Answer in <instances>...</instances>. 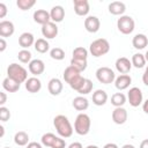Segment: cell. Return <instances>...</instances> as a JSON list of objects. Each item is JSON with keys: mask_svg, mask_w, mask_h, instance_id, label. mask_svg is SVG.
<instances>
[{"mask_svg": "<svg viewBox=\"0 0 148 148\" xmlns=\"http://www.w3.org/2000/svg\"><path fill=\"white\" fill-rule=\"evenodd\" d=\"M62 76H64V80L69 84V87L76 91L82 87V84L84 83V80H86V77H83L81 75V73L77 72L71 65L64 71Z\"/></svg>", "mask_w": 148, "mask_h": 148, "instance_id": "obj_1", "label": "cell"}, {"mask_svg": "<svg viewBox=\"0 0 148 148\" xmlns=\"http://www.w3.org/2000/svg\"><path fill=\"white\" fill-rule=\"evenodd\" d=\"M53 126L57 130V133L61 138H69L73 134V126L69 123L68 118L64 114H58L53 119Z\"/></svg>", "mask_w": 148, "mask_h": 148, "instance_id": "obj_2", "label": "cell"}, {"mask_svg": "<svg viewBox=\"0 0 148 148\" xmlns=\"http://www.w3.org/2000/svg\"><path fill=\"white\" fill-rule=\"evenodd\" d=\"M7 76L10 77V79H13V80H15L20 84L23 83V82H25L29 79L28 77L27 69L23 66L16 64V62H13V64H10L8 66V68H7Z\"/></svg>", "mask_w": 148, "mask_h": 148, "instance_id": "obj_3", "label": "cell"}, {"mask_svg": "<svg viewBox=\"0 0 148 148\" xmlns=\"http://www.w3.org/2000/svg\"><path fill=\"white\" fill-rule=\"evenodd\" d=\"M90 126H91V120L87 113L81 112L76 116L74 121V131L79 135H87L90 131Z\"/></svg>", "mask_w": 148, "mask_h": 148, "instance_id": "obj_4", "label": "cell"}, {"mask_svg": "<svg viewBox=\"0 0 148 148\" xmlns=\"http://www.w3.org/2000/svg\"><path fill=\"white\" fill-rule=\"evenodd\" d=\"M110 51V43L105 38H97L89 45V52L92 57H102Z\"/></svg>", "mask_w": 148, "mask_h": 148, "instance_id": "obj_5", "label": "cell"}, {"mask_svg": "<svg viewBox=\"0 0 148 148\" xmlns=\"http://www.w3.org/2000/svg\"><path fill=\"white\" fill-rule=\"evenodd\" d=\"M42 145L50 148H65L66 141L61 136H56L53 133H45L42 135Z\"/></svg>", "mask_w": 148, "mask_h": 148, "instance_id": "obj_6", "label": "cell"}, {"mask_svg": "<svg viewBox=\"0 0 148 148\" xmlns=\"http://www.w3.org/2000/svg\"><path fill=\"white\" fill-rule=\"evenodd\" d=\"M134 27H135V22L130 15H123L117 21V28L124 35L132 34L134 30Z\"/></svg>", "mask_w": 148, "mask_h": 148, "instance_id": "obj_7", "label": "cell"}, {"mask_svg": "<svg viewBox=\"0 0 148 148\" xmlns=\"http://www.w3.org/2000/svg\"><path fill=\"white\" fill-rule=\"evenodd\" d=\"M96 79L101 83L109 84V83H112L116 80V74H114V72L110 67L103 66V67L97 68V71H96Z\"/></svg>", "mask_w": 148, "mask_h": 148, "instance_id": "obj_8", "label": "cell"}, {"mask_svg": "<svg viewBox=\"0 0 148 148\" xmlns=\"http://www.w3.org/2000/svg\"><path fill=\"white\" fill-rule=\"evenodd\" d=\"M127 99L130 105H132L133 108H136L139 105H141L143 103V95L140 88L138 87H133L128 90L127 92Z\"/></svg>", "mask_w": 148, "mask_h": 148, "instance_id": "obj_9", "label": "cell"}, {"mask_svg": "<svg viewBox=\"0 0 148 148\" xmlns=\"http://www.w3.org/2000/svg\"><path fill=\"white\" fill-rule=\"evenodd\" d=\"M84 28L88 32H91V34H95L101 28V21L97 16H94V15H89L87 16V18H84Z\"/></svg>", "mask_w": 148, "mask_h": 148, "instance_id": "obj_10", "label": "cell"}, {"mask_svg": "<svg viewBox=\"0 0 148 148\" xmlns=\"http://www.w3.org/2000/svg\"><path fill=\"white\" fill-rule=\"evenodd\" d=\"M42 35L46 39H53L58 35V27L54 22H49L44 25H42Z\"/></svg>", "mask_w": 148, "mask_h": 148, "instance_id": "obj_11", "label": "cell"}, {"mask_svg": "<svg viewBox=\"0 0 148 148\" xmlns=\"http://www.w3.org/2000/svg\"><path fill=\"white\" fill-rule=\"evenodd\" d=\"M114 66H116V69L120 74H127V73H130V71L132 68V62H131V60L128 58L120 57V58H118L116 60Z\"/></svg>", "mask_w": 148, "mask_h": 148, "instance_id": "obj_12", "label": "cell"}, {"mask_svg": "<svg viewBox=\"0 0 148 148\" xmlns=\"http://www.w3.org/2000/svg\"><path fill=\"white\" fill-rule=\"evenodd\" d=\"M127 117H128L127 110L124 109L123 106L116 108V109L112 111V120H113V123L117 124V125H123V124H125L126 120H127Z\"/></svg>", "mask_w": 148, "mask_h": 148, "instance_id": "obj_13", "label": "cell"}, {"mask_svg": "<svg viewBox=\"0 0 148 148\" xmlns=\"http://www.w3.org/2000/svg\"><path fill=\"white\" fill-rule=\"evenodd\" d=\"M73 5H74V12L76 15H79V16L88 15L90 7H89V2L87 0H74Z\"/></svg>", "mask_w": 148, "mask_h": 148, "instance_id": "obj_14", "label": "cell"}, {"mask_svg": "<svg viewBox=\"0 0 148 148\" xmlns=\"http://www.w3.org/2000/svg\"><path fill=\"white\" fill-rule=\"evenodd\" d=\"M28 68H29V72L31 74H34L35 76H38V75H40V74L44 73V71H45V64L40 59H32L30 61V64L28 65Z\"/></svg>", "mask_w": 148, "mask_h": 148, "instance_id": "obj_15", "label": "cell"}, {"mask_svg": "<svg viewBox=\"0 0 148 148\" xmlns=\"http://www.w3.org/2000/svg\"><path fill=\"white\" fill-rule=\"evenodd\" d=\"M32 17H34V21H35L36 23L42 24V25H44V24L51 22L50 13L46 12L45 9H37V10H35Z\"/></svg>", "mask_w": 148, "mask_h": 148, "instance_id": "obj_16", "label": "cell"}, {"mask_svg": "<svg viewBox=\"0 0 148 148\" xmlns=\"http://www.w3.org/2000/svg\"><path fill=\"white\" fill-rule=\"evenodd\" d=\"M62 88H64V84L61 82L60 79L58 77H53L49 81V84H47V89H49V92L52 95V96H58L61 91H62Z\"/></svg>", "mask_w": 148, "mask_h": 148, "instance_id": "obj_17", "label": "cell"}, {"mask_svg": "<svg viewBox=\"0 0 148 148\" xmlns=\"http://www.w3.org/2000/svg\"><path fill=\"white\" fill-rule=\"evenodd\" d=\"M15 31V27L14 23L12 21H1L0 22V36L2 38L5 37H10Z\"/></svg>", "mask_w": 148, "mask_h": 148, "instance_id": "obj_18", "label": "cell"}, {"mask_svg": "<svg viewBox=\"0 0 148 148\" xmlns=\"http://www.w3.org/2000/svg\"><path fill=\"white\" fill-rule=\"evenodd\" d=\"M35 37L31 32H23L21 34V36L18 37V44L23 50L29 49L30 46H32L35 44Z\"/></svg>", "mask_w": 148, "mask_h": 148, "instance_id": "obj_19", "label": "cell"}, {"mask_svg": "<svg viewBox=\"0 0 148 148\" xmlns=\"http://www.w3.org/2000/svg\"><path fill=\"white\" fill-rule=\"evenodd\" d=\"M132 83V77L128 74H120L114 80V86L118 90H125Z\"/></svg>", "mask_w": 148, "mask_h": 148, "instance_id": "obj_20", "label": "cell"}, {"mask_svg": "<svg viewBox=\"0 0 148 148\" xmlns=\"http://www.w3.org/2000/svg\"><path fill=\"white\" fill-rule=\"evenodd\" d=\"M25 89L29 91V92H38L40 89H42V82L38 77L36 76H32V77H29L25 82Z\"/></svg>", "mask_w": 148, "mask_h": 148, "instance_id": "obj_21", "label": "cell"}, {"mask_svg": "<svg viewBox=\"0 0 148 148\" xmlns=\"http://www.w3.org/2000/svg\"><path fill=\"white\" fill-rule=\"evenodd\" d=\"M50 16H51V21L54 23H59L64 20L65 17V9L62 8V6H53L52 9L50 10Z\"/></svg>", "mask_w": 148, "mask_h": 148, "instance_id": "obj_22", "label": "cell"}, {"mask_svg": "<svg viewBox=\"0 0 148 148\" xmlns=\"http://www.w3.org/2000/svg\"><path fill=\"white\" fill-rule=\"evenodd\" d=\"M108 102V94L103 89H97L92 92V103L97 106H102Z\"/></svg>", "mask_w": 148, "mask_h": 148, "instance_id": "obj_23", "label": "cell"}, {"mask_svg": "<svg viewBox=\"0 0 148 148\" xmlns=\"http://www.w3.org/2000/svg\"><path fill=\"white\" fill-rule=\"evenodd\" d=\"M108 8H109L110 14H112V15H120V16H123L125 10H126V6L121 1H112L109 5Z\"/></svg>", "mask_w": 148, "mask_h": 148, "instance_id": "obj_24", "label": "cell"}, {"mask_svg": "<svg viewBox=\"0 0 148 148\" xmlns=\"http://www.w3.org/2000/svg\"><path fill=\"white\" fill-rule=\"evenodd\" d=\"M132 44H133L134 49L142 50L148 45V38L145 34H136L132 39Z\"/></svg>", "mask_w": 148, "mask_h": 148, "instance_id": "obj_25", "label": "cell"}, {"mask_svg": "<svg viewBox=\"0 0 148 148\" xmlns=\"http://www.w3.org/2000/svg\"><path fill=\"white\" fill-rule=\"evenodd\" d=\"M72 105H73V108H74L75 110H77V111H86V110L89 108V102H88V99H87L86 97H83V96H77V97H75V98L73 99Z\"/></svg>", "mask_w": 148, "mask_h": 148, "instance_id": "obj_26", "label": "cell"}, {"mask_svg": "<svg viewBox=\"0 0 148 148\" xmlns=\"http://www.w3.org/2000/svg\"><path fill=\"white\" fill-rule=\"evenodd\" d=\"M20 86L21 84L18 82H16L15 80H13L8 76L2 81V88L8 92H16L20 89Z\"/></svg>", "mask_w": 148, "mask_h": 148, "instance_id": "obj_27", "label": "cell"}, {"mask_svg": "<svg viewBox=\"0 0 148 148\" xmlns=\"http://www.w3.org/2000/svg\"><path fill=\"white\" fill-rule=\"evenodd\" d=\"M34 47L38 53H46L50 50V44L45 38H38L35 42Z\"/></svg>", "mask_w": 148, "mask_h": 148, "instance_id": "obj_28", "label": "cell"}, {"mask_svg": "<svg viewBox=\"0 0 148 148\" xmlns=\"http://www.w3.org/2000/svg\"><path fill=\"white\" fill-rule=\"evenodd\" d=\"M127 101V97L123 94V92H116L111 96V104L116 108H120L123 106Z\"/></svg>", "mask_w": 148, "mask_h": 148, "instance_id": "obj_29", "label": "cell"}, {"mask_svg": "<svg viewBox=\"0 0 148 148\" xmlns=\"http://www.w3.org/2000/svg\"><path fill=\"white\" fill-rule=\"evenodd\" d=\"M14 142L17 146H27L29 143V135L24 131H20L14 135Z\"/></svg>", "mask_w": 148, "mask_h": 148, "instance_id": "obj_30", "label": "cell"}, {"mask_svg": "<svg viewBox=\"0 0 148 148\" xmlns=\"http://www.w3.org/2000/svg\"><path fill=\"white\" fill-rule=\"evenodd\" d=\"M131 62H132V66H134L135 68H142V67H145V65H146L147 61H146L145 54H142V53H135V54H133Z\"/></svg>", "mask_w": 148, "mask_h": 148, "instance_id": "obj_31", "label": "cell"}, {"mask_svg": "<svg viewBox=\"0 0 148 148\" xmlns=\"http://www.w3.org/2000/svg\"><path fill=\"white\" fill-rule=\"evenodd\" d=\"M87 65H88L87 60L74 59V58H72V59H71V66H72V67H74V68H75L77 72H80V73H82L83 71H86Z\"/></svg>", "mask_w": 148, "mask_h": 148, "instance_id": "obj_32", "label": "cell"}, {"mask_svg": "<svg viewBox=\"0 0 148 148\" xmlns=\"http://www.w3.org/2000/svg\"><path fill=\"white\" fill-rule=\"evenodd\" d=\"M74 59H81V60H87L88 58V50L84 49L83 46H79L75 47L73 51V57Z\"/></svg>", "mask_w": 148, "mask_h": 148, "instance_id": "obj_33", "label": "cell"}, {"mask_svg": "<svg viewBox=\"0 0 148 148\" xmlns=\"http://www.w3.org/2000/svg\"><path fill=\"white\" fill-rule=\"evenodd\" d=\"M17 58L22 64H30V61L32 60V54L29 50H21L17 53Z\"/></svg>", "mask_w": 148, "mask_h": 148, "instance_id": "obj_34", "label": "cell"}, {"mask_svg": "<svg viewBox=\"0 0 148 148\" xmlns=\"http://www.w3.org/2000/svg\"><path fill=\"white\" fill-rule=\"evenodd\" d=\"M92 87H94V84H92L91 80L86 79V80H84V83H83V84H82V87H81V88L77 90V92H79L80 95H87V94L91 92Z\"/></svg>", "mask_w": 148, "mask_h": 148, "instance_id": "obj_35", "label": "cell"}, {"mask_svg": "<svg viewBox=\"0 0 148 148\" xmlns=\"http://www.w3.org/2000/svg\"><path fill=\"white\" fill-rule=\"evenodd\" d=\"M35 3H36L35 0H17L16 1V5L21 10H28L31 7H34Z\"/></svg>", "mask_w": 148, "mask_h": 148, "instance_id": "obj_36", "label": "cell"}, {"mask_svg": "<svg viewBox=\"0 0 148 148\" xmlns=\"http://www.w3.org/2000/svg\"><path fill=\"white\" fill-rule=\"evenodd\" d=\"M50 57L54 60H62L65 58V51L60 47H53L50 51Z\"/></svg>", "mask_w": 148, "mask_h": 148, "instance_id": "obj_37", "label": "cell"}, {"mask_svg": "<svg viewBox=\"0 0 148 148\" xmlns=\"http://www.w3.org/2000/svg\"><path fill=\"white\" fill-rule=\"evenodd\" d=\"M9 118H10V111H9V109L8 108H6V106H0V119H1V121H7V120H9Z\"/></svg>", "mask_w": 148, "mask_h": 148, "instance_id": "obj_38", "label": "cell"}, {"mask_svg": "<svg viewBox=\"0 0 148 148\" xmlns=\"http://www.w3.org/2000/svg\"><path fill=\"white\" fill-rule=\"evenodd\" d=\"M6 14H7V7L3 2H1L0 3V18H3L6 16Z\"/></svg>", "mask_w": 148, "mask_h": 148, "instance_id": "obj_39", "label": "cell"}, {"mask_svg": "<svg viewBox=\"0 0 148 148\" xmlns=\"http://www.w3.org/2000/svg\"><path fill=\"white\" fill-rule=\"evenodd\" d=\"M7 102V95L5 91H1L0 92V105L3 106V104Z\"/></svg>", "mask_w": 148, "mask_h": 148, "instance_id": "obj_40", "label": "cell"}, {"mask_svg": "<svg viewBox=\"0 0 148 148\" xmlns=\"http://www.w3.org/2000/svg\"><path fill=\"white\" fill-rule=\"evenodd\" d=\"M142 82L148 87V66L145 69V73L142 74Z\"/></svg>", "mask_w": 148, "mask_h": 148, "instance_id": "obj_41", "label": "cell"}, {"mask_svg": "<svg viewBox=\"0 0 148 148\" xmlns=\"http://www.w3.org/2000/svg\"><path fill=\"white\" fill-rule=\"evenodd\" d=\"M27 148H42V145L39 142H36V141H32V142H29L27 145Z\"/></svg>", "mask_w": 148, "mask_h": 148, "instance_id": "obj_42", "label": "cell"}, {"mask_svg": "<svg viewBox=\"0 0 148 148\" xmlns=\"http://www.w3.org/2000/svg\"><path fill=\"white\" fill-rule=\"evenodd\" d=\"M6 47H7V43H6V40H5V38H0V52H3L5 50H6Z\"/></svg>", "mask_w": 148, "mask_h": 148, "instance_id": "obj_43", "label": "cell"}, {"mask_svg": "<svg viewBox=\"0 0 148 148\" xmlns=\"http://www.w3.org/2000/svg\"><path fill=\"white\" fill-rule=\"evenodd\" d=\"M68 148H83V146H82L81 142H72L68 146Z\"/></svg>", "mask_w": 148, "mask_h": 148, "instance_id": "obj_44", "label": "cell"}, {"mask_svg": "<svg viewBox=\"0 0 148 148\" xmlns=\"http://www.w3.org/2000/svg\"><path fill=\"white\" fill-rule=\"evenodd\" d=\"M142 110L145 111V113L148 114V98L142 103Z\"/></svg>", "mask_w": 148, "mask_h": 148, "instance_id": "obj_45", "label": "cell"}, {"mask_svg": "<svg viewBox=\"0 0 148 148\" xmlns=\"http://www.w3.org/2000/svg\"><path fill=\"white\" fill-rule=\"evenodd\" d=\"M103 148H119V147H118L116 143H113V142H109V143H106Z\"/></svg>", "mask_w": 148, "mask_h": 148, "instance_id": "obj_46", "label": "cell"}, {"mask_svg": "<svg viewBox=\"0 0 148 148\" xmlns=\"http://www.w3.org/2000/svg\"><path fill=\"white\" fill-rule=\"evenodd\" d=\"M140 148H148V139H145L140 143Z\"/></svg>", "mask_w": 148, "mask_h": 148, "instance_id": "obj_47", "label": "cell"}, {"mask_svg": "<svg viewBox=\"0 0 148 148\" xmlns=\"http://www.w3.org/2000/svg\"><path fill=\"white\" fill-rule=\"evenodd\" d=\"M121 148H135L133 145H131V143H126V145H124Z\"/></svg>", "mask_w": 148, "mask_h": 148, "instance_id": "obj_48", "label": "cell"}, {"mask_svg": "<svg viewBox=\"0 0 148 148\" xmlns=\"http://www.w3.org/2000/svg\"><path fill=\"white\" fill-rule=\"evenodd\" d=\"M0 130H1V134H0V136L2 138V136H3V134H5V128H3V126H2V125L0 126Z\"/></svg>", "mask_w": 148, "mask_h": 148, "instance_id": "obj_49", "label": "cell"}, {"mask_svg": "<svg viewBox=\"0 0 148 148\" xmlns=\"http://www.w3.org/2000/svg\"><path fill=\"white\" fill-rule=\"evenodd\" d=\"M86 148H99V147H97L96 145H89V146H87Z\"/></svg>", "mask_w": 148, "mask_h": 148, "instance_id": "obj_50", "label": "cell"}, {"mask_svg": "<svg viewBox=\"0 0 148 148\" xmlns=\"http://www.w3.org/2000/svg\"><path fill=\"white\" fill-rule=\"evenodd\" d=\"M145 58H146V61H148V50H147V52L145 54Z\"/></svg>", "mask_w": 148, "mask_h": 148, "instance_id": "obj_51", "label": "cell"}, {"mask_svg": "<svg viewBox=\"0 0 148 148\" xmlns=\"http://www.w3.org/2000/svg\"><path fill=\"white\" fill-rule=\"evenodd\" d=\"M3 148H9V147H3Z\"/></svg>", "mask_w": 148, "mask_h": 148, "instance_id": "obj_52", "label": "cell"}]
</instances>
